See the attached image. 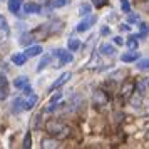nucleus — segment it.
Here are the masks:
<instances>
[{
  "label": "nucleus",
  "instance_id": "obj_21",
  "mask_svg": "<svg viewBox=\"0 0 149 149\" xmlns=\"http://www.w3.org/2000/svg\"><path fill=\"white\" fill-rule=\"evenodd\" d=\"M27 84H29V77L27 75H20V77H17V79L14 81V86L17 89H24Z\"/></svg>",
  "mask_w": 149,
  "mask_h": 149
},
{
  "label": "nucleus",
  "instance_id": "obj_3",
  "mask_svg": "<svg viewBox=\"0 0 149 149\" xmlns=\"http://www.w3.org/2000/svg\"><path fill=\"white\" fill-rule=\"evenodd\" d=\"M109 101H111V97H109L101 87L94 91V94H92V106H94V109H97V111L106 109L107 104H109Z\"/></svg>",
  "mask_w": 149,
  "mask_h": 149
},
{
  "label": "nucleus",
  "instance_id": "obj_20",
  "mask_svg": "<svg viewBox=\"0 0 149 149\" xmlns=\"http://www.w3.org/2000/svg\"><path fill=\"white\" fill-rule=\"evenodd\" d=\"M34 40H35V37L32 35V32H27V34H24L20 37V44L22 45H25V47H27V45H32V42Z\"/></svg>",
  "mask_w": 149,
  "mask_h": 149
},
{
  "label": "nucleus",
  "instance_id": "obj_6",
  "mask_svg": "<svg viewBox=\"0 0 149 149\" xmlns=\"http://www.w3.org/2000/svg\"><path fill=\"white\" fill-rule=\"evenodd\" d=\"M70 77H72V74H70V72H64V74H61L54 82H52V84H50L49 92H54V91H57V89H61L62 86H64V84H65L69 79H70Z\"/></svg>",
  "mask_w": 149,
  "mask_h": 149
},
{
  "label": "nucleus",
  "instance_id": "obj_31",
  "mask_svg": "<svg viewBox=\"0 0 149 149\" xmlns=\"http://www.w3.org/2000/svg\"><path fill=\"white\" fill-rule=\"evenodd\" d=\"M107 3H109V0H92V5L95 8H102V7H106Z\"/></svg>",
  "mask_w": 149,
  "mask_h": 149
},
{
  "label": "nucleus",
  "instance_id": "obj_2",
  "mask_svg": "<svg viewBox=\"0 0 149 149\" xmlns=\"http://www.w3.org/2000/svg\"><path fill=\"white\" fill-rule=\"evenodd\" d=\"M136 84H137V81H136L134 77H127V79L121 84V87L117 89L119 102H121L122 106L127 104V102L131 101V97L136 94Z\"/></svg>",
  "mask_w": 149,
  "mask_h": 149
},
{
  "label": "nucleus",
  "instance_id": "obj_38",
  "mask_svg": "<svg viewBox=\"0 0 149 149\" xmlns=\"http://www.w3.org/2000/svg\"><path fill=\"white\" fill-rule=\"evenodd\" d=\"M119 29H121V30H124V32H127V30H129V25H122V24H121V25H119Z\"/></svg>",
  "mask_w": 149,
  "mask_h": 149
},
{
  "label": "nucleus",
  "instance_id": "obj_29",
  "mask_svg": "<svg viewBox=\"0 0 149 149\" xmlns=\"http://www.w3.org/2000/svg\"><path fill=\"white\" fill-rule=\"evenodd\" d=\"M0 89L8 92V79L3 74H0Z\"/></svg>",
  "mask_w": 149,
  "mask_h": 149
},
{
  "label": "nucleus",
  "instance_id": "obj_30",
  "mask_svg": "<svg viewBox=\"0 0 149 149\" xmlns=\"http://www.w3.org/2000/svg\"><path fill=\"white\" fill-rule=\"evenodd\" d=\"M121 10L124 14H129V12H131V3H129V0H121Z\"/></svg>",
  "mask_w": 149,
  "mask_h": 149
},
{
  "label": "nucleus",
  "instance_id": "obj_34",
  "mask_svg": "<svg viewBox=\"0 0 149 149\" xmlns=\"http://www.w3.org/2000/svg\"><path fill=\"white\" fill-rule=\"evenodd\" d=\"M101 35H104V37H106V35H111V27H102L101 29Z\"/></svg>",
  "mask_w": 149,
  "mask_h": 149
},
{
  "label": "nucleus",
  "instance_id": "obj_16",
  "mask_svg": "<svg viewBox=\"0 0 149 149\" xmlns=\"http://www.w3.org/2000/svg\"><path fill=\"white\" fill-rule=\"evenodd\" d=\"M52 57H54L52 54H45L44 55V57L40 59V62H39V65H37V72H42L45 67H49V64L52 62Z\"/></svg>",
  "mask_w": 149,
  "mask_h": 149
},
{
  "label": "nucleus",
  "instance_id": "obj_13",
  "mask_svg": "<svg viewBox=\"0 0 149 149\" xmlns=\"http://www.w3.org/2000/svg\"><path fill=\"white\" fill-rule=\"evenodd\" d=\"M24 10H25V14H40L42 5L40 3H35V2H27L24 5Z\"/></svg>",
  "mask_w": 149,
  "mask_h": 149
},
{
  "label": "nucleus",
  "instance_id": "obj_18",
  "mask_svg": "<svg viewBox=\"0 0 149 149\" xmlns=\"http://www.w3.org/2000/svg\"><path fill=\"white\" fill-rule=\"evenodd\" d=\"M67 3H70V0H50L47 3V8L54 10V8H61V7H65Z\"/></svg>",
  "mask_w": 149,
  "mask_h": 149
},
{
  "label": "nucleus",
  "instance_id": "obj_1",
  "mask_svg": "<svg viewBox=\"0 0 149 149\" xmlns=\"http://www.w3.org/2000/svg\"><path fill=\"white\" fill-rule=\"evenodd\" d=\"M44 129L49 136H52L59 141H67L77 132V129H72L67 122L61 121V119H49L44 124Z\"/></svg>",
  "mask_w": 149,
  "mask_h": 149
},
{
  "label": "nucleus",
  "instance_id": "obj_14",
  "mask_svg": "<svg viewBox=\"0 0 149 149\" xmlns=\"http://www.w3.org/2000/svg\"><path fill=\"white\" fill-rule=\"evenodd\" d=\"M10 111H12L14 114L22 112V111H24V99H22V97H15L14 101H12V104H10Z\"/></svg>",
  "mask_w": 149,
  "mask_h": 149
},
{
  "label": "nucleus",
  "instance_id": "obj_10",
  "mask_svg": "<svg viewBox=\"0 0 149 149\" xmlns=\"http://www.w3.org/2000/svg\"><path fill=\"white\" fill-rule=\"evenodd\" d=\"M42 52H44V49H42V45H39V44H35V45H27V49L24 50V54L27 55L29 59H30V57L42 55Z\"/></svg>",
  "mask_w": 149,
  "mask_h": 149
},
{
  "label": "nucleus",
  "instance_id": "obj_24",
  "mask_svg": "<svg viewBox=\"0 0 149 149\" xmlns=\"http://www.w3.org/2000/svg\"><path fill=\"white\" fill-rule=\"evenodd\" d=\"M32 127L34 129H42V112H37L32 119Z\"/></svg>",
  "mask_w": 149,
  "mask_h": 149
},
{
  "label": "nucleus",
  "instance_id": "obj_28",
  "mask_svg": "<svg viewBox=\"0 0 149 149\" xmlns=\"http://www.w3.org/2000/svg\"><path fill=\"white\" fill-rule=\"evenodd\" d=\"M127 47L131 50H137V39H136V35H131L127 40Z\"/></svg>",
  "mask_w": 149,
  "mask_h": 149
},
{
  "label": "nucleus",
  "instance_id": "obj_33",
  "mask_svg": "<svg viewBox=\"0 0 149 149\" xmlns=\"http://www.w3.org/2000/svg\"><path fill=\"white\" fill-rule=\"evenodd\" d=\"M61 97H62V92H57L55 95L50 97V102H59V101H61Z\"/></svg>",
  "mask_w": 149,
  "mask_h": 149
},
{
  "label": "nucleus",
  "instance_id": "obj_19",
  "mask_svg": "<svg viewBox=\"0 0 149 149\" xmlns=\"http://www.w3.org/2000/svg\"><path fill=\"white\" fill-rule=\"evenodd\" d=\"M67 49L70 52H75V50H79L81 49V40L79 39H75V37H70L67 40Z\"/></svg>",
  "mask_w": 149,
  "mask_h": 149
},
{
  "label": "nucleus",
  "instance_id": "obj_35",
  "mask_svg": "<svg viewBox=\"0 0 149 149\" xmlns=\"http://www.w3.org/2000/svg\"><path fill=\"white\" fill-rule=\"evenodd\" d=\"M22 92H24V94H25V95L32 94V87H30V84H27V86H25V87L22 89Z\"/></svg>",
  "mask_w": 149,
  "mask_h": 149
},
{
  "label": "nucleus",
  "instance_id": "obj_27",
  "mask_svg": "<svg viewBox=\"0 0 149 149\" xmlns=\"http://www.w3.org/2000/svg\"><path fill=\"white\" fill-rule=\"evenodd\" d=\"M136 67L141 69V70L149 69V59H139V61H137V64H136Z\"/></svg>",
  "mask_w": 149,
  "mask_h": 149
},
{
  "label": "nucleus",
  "instance_id": "obj_25",
  "mask_svg": "<svg viewBox=\"0 0 149 149\" xmlns=\"http://www.w3.org/2000/svg\"><path fill=\"white\" fill-rule=\"evenodd\" d=\"M0 32H3L5 35L10 34V29H8V24L5 20V17L3 15H0Z\"/></svg>",
  "mask_w": 149,
  "mask_h": 149
},
{
  "label": "nucleus",
  "instance_id": "obj_36",
  "mask_svg": "<svg viewBox=\"0 0 149 149\" xmlns=\"http://www.w3.org/2000/svg\"><path fill=\"white\" fill-rule=\"evenodd\" d=\"M112 40H114L116 45H122V44H124V39H122V37H114Z\"/></svg>",
  "mask_w": 149,
  "mask_h": 149
},
{
  "label": "nucleus",
  "instance_id": "obj_8",
  "mask_svg": "<svg viewBox=\"0 0 149 149\" xmlns=\"http://www.w3.org/2000/svg\"><path fill=\"white\" fill-rule=\"evenodd\" d=\"M37 102H39V95L37 94H29L25 99H24V111H32V109L37 106Z\"/></svg>",
  "mask_w": 149,
  "mask_h": 149
},
{
  "label": "nucleus",
  "instance_id": "obj_9",
  "mask_svg": "<svg viewBox=\"0 0 149 149\" xmlns=\"http://www.w3.org/2000/svg\"><path fill=\"white\" fill-rule=\"evenodd\" d=\"M61 146V141L59 139H55V137H44L40 141V148L42 149H54V148H59Z\"/></svg>",
  "mask_w": 149,
  "mask_h": 149
},
{
  "label": "nucleus",
  "instance_id": "obj_22",
  "mask_svg": "<svg viewBox=\"0 0 149 149\" xmlns=\"http://www.w3.org/2000/svg\"><path fill=\"white\" fill-rule=\"evenodd\" d=\"M137 25H139V29H141V32L136 35V37H137V39H144V37L149 34V25L148 24H144V22H139Z\"/></svg>",
  "mask_w": 149,
  "mask_h": 149
},
{
  "label": "nucleus",
  "instance_id": "obj_32",
  "mask_svg": "<svg viewBox=\"0 0 149 149\" xmlns=\"http://www.w3.org/2000/svg\"><path fill=\"white\" fill-rule=\"evenodd\" d=\"M129 17H127V22H129V24H134V22H137V20H139V15H137V14H131V12H129Z\"/></svg>",
  "mask_w": 149,
  "mask_h": 149
},
{
  "label": "nucleus",
  "instance_id": "obj_12",
  "mask_svg": "<svg viewBox=\"0 0 149 149\" xmlns=\"http://www.w3.org/2000/svg\"><path fill=\"white\" fill-rule=\"evenodd\" d=\"M139 57H141V55H139L137 50H131V52H126V54L121 55V61L126 62V64H129V62H137Z\"/></svg>",
  "mask_w": 149,
  "mask_h": 149
},
{
  "label": "nucleus",
  "instance_id": "obj_4",
  "mask_svg": "<svg viewBox=\"0 0 149 149\" xmlns=\"http://www.w3.org/2000/svg\"><path fill=\"white\" fill-rule=\"evenodd\" d=\"M52 55L59 59V62L55 64V67H62V65H67V64H72V62H74V55H72V52H70L69 49L67 50H64V49H55L54 52H52Z\"/></svg>",
  "mask_w": 149,
  "mask_h": 149
},
{
  "label": "nucleus",
  "instance_id": "obj_17",
  "mask_svg": "<svg viewBox=\"0 0 149 149\" xmlns=\"http://www.w3.org/2000/svg\"><path fill=\"white\" fill-rule=\"evenodd\" d=\"M8 10L12 12V14H19L22 8V0H8Z\"/></svg>",
  "mask_w": 149,
  "mask_h": 149
},
{
  "label": "nucleus",
  "instance_id": "obj_23",
  "mask_svg": "<svg viewBox=\"0 0 149 149\" xmlns=\"http://www.w3.org/2000/svg\"><path fill=\"white\" fill-rule=\"evenodd\" d=\"M22 148H24V149H30V148H32V134H30V131H27V132H25V136H24Z\"/></svg>",
  "mask_w": 149,
  "mask_h": 149
},
{
  "label": "nucleus",
  "instance_id": "obj_40",
  "mask_svg": "<svg viewBox=\"0 0 149 149\" xmlns=\"http://www.w3.org/2000/svg\"><path fill=\"white\" fill-rule=\"evenodd\" d=\"M142 2H149V0H142Z\"/></svg>",
  "mask_w": 149,
  "mask_h": 149
},
{
  "label": "nucleus",
  "instance_id": "obj_26",
  "mask_svg": "<svg viewBox=\"0 0 149 149\" xmlns=\"http://www.w3.org/2000/svg\"><path fill=\"white\" fill-rule=\"evenodd\" d=\"M91 8H92V5H91V3H82L81 7H79V15H81V17L89 15V14H91Z\"/></svg>",
  "mask_w": 149,
  "mask_h": 149
},
{
  "label": "nucleus",
  "instance_id": "obj_15",
  "mask_svg": "<svg viewBox=\"0 0 149 149\" xmlns=\"http://www.w3.org/2000/svg\"><path fill=\"white\" fill-rule=\"evenodd\" d=\"M27 55L25 54H14L12 57H10V61H12V64H15L17 67H22V65H25L27 64Z\"/></svg>",
  "mask_w": 149,
  "mask_h": 149
},
{
  "label": "nucleus",
  "instance_id": "obj_5",
  "mask_svg": "<svg viewBox=\"0 0 149 149\" xmlns=\"http://www.w3.org/2000/svg\"><path fill=\"white\" fill-rule=\"evenodd\" d=\"M95 22H97V17L89 14V15H86V17L79 22V25H77V29H75V30H77V32H87V30L94 25Z\"/></svg>",
  "mask_w": 149,
  "mask_h": 149
},
{
  "label": "nucleus",
  "instance_id": "obj_37",
  "mask_svg": "<svg viewBox=\"0 0 149 149\" xmlns=\"http://www.w3.org/2000/svg\"><path fill=\"white\" fill-rule=\"evenodd\" d=\"M5 97H7V91H2V89H0V101L5 99Z\"/></svg>",
  "mask_w": 149,
  "mask_h": 149
},
{
  "label": "nucleus",
  "instance_id": "obj_39",
  "mask_svg": "<svg viewBox=\"0 0 149 149\" xmlns=\"http://www.w3.org/2000/svg\"><path fill=\"white\" fill-rule=\"evenodd\" d=\"M148 86H149V77H148Z\"/></svg>",
  "mask_w": 149,
  "mask_h": 149
},
{
  "label": "nucleus",
  "instance_id": "obj_7",
  "mask_svg": "<svg viewBox=\"0 0 149 149\" xmlns=\"http://www.w3.org/2000/svg\"><path fill=\"white\" fill-rule=\"evenodd\" d=\"M64 22L62 20H52V22H49V35L52 37V35H59L64 30Z\"/></svg>",
  "mask_w": 149,
  "mask_h": 149
},
{
  "label": "nucleus",
  "instance_id": "obj_11",
  "mask_svg": "<svg viewBox=\"0 0 149 149\" xmlns=\"http://www.w3.org/2000/svg\"><path fill=\"white\" fill-rule=\"evenodd\" d=\"M99 52H101L102 55L114 57V55H116V47L112 45V44H107V42H104V44H101V45H99Z\"/></svg>",
  "mask_w": 149,
  "mask_h": 149
}]
</instances>
